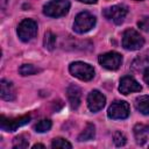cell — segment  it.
<instances>
[{"instance_id": "1", "label": "cell", "mask_w": 149, "mask_h": 149, "mask_svg": "<svg viewBox=\"0 0 149 149\" xmlns=\"http://www.w3.org/2000/svg\"><path fill=\"white\" fill-rule=\"evenodd\" d=\"M70 9L69 0H50L43 6V13L50 17H59L68 14Z\"/></svg>"}, {"instance_id": "2", "label": "cell", "mask_w": 149, "mask_h": 149, "mask_svg": "<svg viewBox=\"0 0 149 149\" xmlns=\"http://www.w3.org/2000/svg\"><path fill=\"white\" fill-rule=\"evenodd\" d=\"M69 70L73 77H76L80 80H84V81L91 80L94 77V69L90 64L84 63V62L71 63L69 66Z\"/></svg>"}, {"instance_id": "3", "label": "cell", "mask_w": 149, "mask_h": 149, "mask_svg": "<svg viewBox=\"0 0 149 149\" xmlns=\"http://www.w3.org/2000/svg\"><path fill=\"white\" fill-rule=\"evenodd\" d=\"M95 24V16L88 12L79 13L73 22V29L78 34H84L91 30Z\"/></svg>"}, {"instance_id": "4", "label": "cell", "mask_w": 149, "mask_h": 149, "mask_svg": "<svg viewBox=\"0 0 149 149\" xmlns=\"http://www.w3.org/2000/svg\"><path fill=\"white\" fill-rule=\"evenodd\" d=\"M37 34V23L31 19L22 20L17 26V36L22 42L31 41Z\"/></svg>"}, {"instance_id": "5", "label": "cell", "mask_w": 149, "mask_h": 149, "mask_svg": "<svg viewBox=\"0 0 149 149\" xmlns=\"http://www.w3.org/2000/svg\"><path fill=\"white\" fill-rule=\"evenodd\" d=\"M144 38L135 29H127L122 36V47L127 50H139L143 47Z\"/></svg>"}, {"instance_id": "6", "label": "cell", "mask_w": 149, "mask_h": 149, "mask_svg": "<svg viewBox=\"0 0 149 149\" xmlns=\"http://www.w3.org/2000/svg\"><path fill=\"white\" fill-rule=\"evenodd\" d=\"M130 109H129V105L126 101H114L112 102V105L108 108L107 115L109 119L113 120H122V119H127L129 116Z\"/></svg>"}, {"instance_id": "7", "label": "cell", "mask_w": 149, "mask_h": 149, "mask_svg": "<svg viewBox=\"0 0 149 149\" xmlns=\"http://www.w3.org/2000/svg\"><path fill=\"white\" fill-rule=\"evenodd\" d=\"M98 61L100 65L107 70H118L122 63V56L119 52L109 51V52L100 55Z\"/></svg>"}, {"instance_id": "8", "label": "cell", "mask_w": 149, "mask_h": 149, "mask_svg": "<svg viewBox=\"0 0 149 149\" xmlns=\"http://www.w3.org/2000/svg\"><path fill=\"white\" fill-rule=\"evenodd\" d=\"M128 13V8L123 5H115L108 7L104 10V16L109 21H113L115 24H121Z\"/></svg>"}, {"instance_id": "9", "label": "cell", "mask_w": 149, "mask_h": 149, "mask_svg": "<svg viewBox=\"0 0 149 149\" xmlns=\"http://www.w3.org/2000/svg\"><path fill=\"white\" fill-rule=\"evenodd\" d=\"M30 121V115H23L14 119H6L3 115L1 116V129L6 132H14L19 127L27 125Z\"/></svg>"}, {"instance_id": "10", "label": "cell", "mask_w": 149, "mask_h": 149, "mask_svg": "<svg viewBox=\"0 0 149 149\" xmlns=\"http://www.w3.org/2000/svg\"><path fill=\"white\" fill-rule=\"evenodd\" d=\"M105 102H106L105 95L98 90L91 91L87 95V106H88V109L93 113L102 109V107L105 106Z\"/></svg>"}, {"instance_id": "11", "label": "cell", "mask_w": 149, "mask_h": 149, "mask_svg": "<svg viewBox=\"0 0 149 149\" xmlns=\"http://www.w3.org/2000/svg\"><path fill=\"white\" fill-rule=\"evenodd\" d=\"M142 90V86L130 76H125L120 79L119 84V91L122 94H129L132 92H140Z\"/></svg>"}, {"instance_id": "12", "label": "cell", "mask_w": 149, "mask_h": 149, "mask_svg": "<svg viewBox=\"0 0 149 149\" xmlns=\"http://www.w3.org/2000/svg\"><path fill=\"white\" fill-rule=\"evenodd\" d=\"M0 95H1V99L7 100V101H12L16 98L15 88L10 81H8L6 79H1V81H0Z\"/></svg>"}, {"instance_id": "13", "label": "cell", "mask_w": 149, "mask_h": 149, "mask_svg": "<svg viewBox=\"0 0 149 149\" xmlns=\"http://www.w3.org/2000/svg\"><path fill=\"white\" fill-rule=\"evenodd\" d=\"M66 95H68V100L70 102L71 108L77 109L79 104H80V98H81V91L77 85H70L66 90Z\"/></svg>"}, {"instance_id": "14", "label": "cell", "mask_w": 149, "mask_h": 149, "mask_svg": "<svg viewBox=\"0 0 149 149\" xmlns=\"http://www.w3.org/2000/svg\"><path fill=\"white\" fill-rule=\"evenodd\" d=\"M148 134H149V127L144 126L142 123H137L134 127V135H135V140L137 142V144L142 146L147 142L148 139Z\"/></svg>"}, {"instance_id": "15", "label": "cell", "mask_w": 149, "mask_h": 149, "mask_svg": "<svg viewBox=\"0 0 149 149\" xmlns=\"http://www.w3.org/2000/svg\"><path fill=\"white\" fill-rule=\"evenodd\" d=\"M135 108L143 115H149V95H140L135 99Z\"/></svg>"}, {"instance_id": "16", "label": "cell", "mask_w": 149, "mask_h": 149, "mask_svg": "<svg viewBox=\"0 0 149 149\" xmlns=\"http://www.w3.org/2000/svg\"><path fill=\"white\" fill-rule=\"evenodd\" d=\"M95 136V127L93 123H87L86 127L84 128V130L79 134L78 136V141L84 142V141H90L93 140Z\"/></svg>"}, {"instance_id": "17", "label": "cell", "mask_w": 149, "mask_h": 149, "mask_svg": "<svg viewBox=\"0 0 149 149\" xmlns=\"http://www.w3.org/2000/svg\"><path fill=\"white\" fill-rule=\"evenodd\" d=\"M56 47V35L51 31H47L44 35V48L48 50H54Z\"/></svg>"}, {"instance_id": "18", "label": "cell", "mask_w": 149, "mask_h": 149, "mask_svg": "<svg viewBox=\"0 0 149 149\" xmlns=\"http://www.w3.org/2000/svg\"><path fill=\"white\" fill-rule=\"evenodd\" d=\"M28 144H29V141L26 137V135H19V136L14 137V140H13L14 149H24L28 147Z\"/></svg>"}, {"instance_id": "19", "label": "cell", "mask_w": 149, "mask_h": 149, "mask_svg": "<svg viewBox=\"0 0 149 149\" xmlns=\"http://www.w3.org/2000/svg\"><path fill=\"white\" fill-rule=\"evenodd\" d=\"M51 121L48 120V119H44V120H41L40 122H37L35 125V132L37 133H45L48 132L50 128H51Z\"/></svg>"}, {"instance_id": "20", "label": "cell", "mask_w": 149, "mask_h": 149, "mask_svg": "<svg viewBox=\"0 0 149 149\" xmlns=\"http://www.w3.org/2000/svg\"><path fill=\"white\" fill-rule=\"evenodd\" d=\"M51 147H52V148H57V149H58V148H61V149H65V148L71 149V148H72L71 143L68 142L65 139H62V137L54 139V141H52V143H51Z\"/></svg>"}, {"instance_id": "21", "label": "cell", "mask_w": 149, "mask_h": 149, "mask_svg": "<svg viewBox=\"0 0 149 149\" xmlns=\"http://www.w3.org/2000/svg\"><path fill=\"white\" fill-rule=\"evenodd\" d=\"M19 71L22 76H30V74H35L36 72H38V69L31 64H23L20 66Z\"/></svg>"}, {"instance_id": "22", "label": "cell", "mask_w": 149, "mask_h": 149, "mask_svg": "<svg viewBox=\"0 0 149 149\" xmlns=\"http://www.w3.org/2000/svg\"><path fill=\"white\" fill-rule=\"evenodd\" d=\"M147 54H148V52L141 55V56L134 62L133 66H134L135 69H142V68H144V66H147V65L149 64V57L147 56Z\"/></svg>"}, {"instance_id": "23", "label": "cell", "mask_w": 149, "mask_h": 149, "mask_svg": "<svg viewBox=\"0 0 149 149\" xmlns=\"http://www.w3.org/2000/svg\"><path fill=\"white\" fill-rule=\"evenodd\" d=\"M113 140H114V143L118 147H121V146L126 144V136L121 132H115L114 135H113Z\"/></svg>"}, {"instance_id": "24", "label": "cell", "mask_w": 149, "mask_h": 149, "mask_svg": "<svg viewBox=\"0 0 149 149\" xmlns=\"http://www.w3.org/2000/svg\"><path fill=\"white\" fill-rule=\"evenodd\" d=\"M137 26L140 29L144 30V31H149V17L148 16H143L139 22Z\"/></svg>"}, {"instance_id": "25", "label": "cell", "mask_w": 149, "mask_h": 149, "mask_svg": "<svg viewBox=\"0 0 149 149\" xmlns=\"http://www.w3.org/2000/svg\"><path fill=\"white\" fill-rule=\"evenodd\" d=\"M143 79H144L146 84L149 86V68H146V69H144V72H143Z\"/></svg>"}, {"instance_id": "26", "label": "cell", "mask_w": 149, "mask_h": 149, "mask_svg": "<svg viewBox=\"0 0 149 149\" xmlns=\"http://www.w3.org/2000/svg\"><path fill=\"white\" fill-rule=\"evenodd\" d=\"M80 2H84V3H95L97 0H78Z\"/></svg>"}, {"instance_id": "27", "label": "cell", "mask_w": 149, "mask_h": 149, "mask_svg": "<svg viewBox=\"0 0 149 149\" xmlns=\"http://www.w3.org/2000/svg\"><path fill=\"white\" fill-rule=\"evenodd\" d=\"M33 148H34V149H36V148H44V146H43V144H34Z\"/></svg>"}, {"instance_id": "28", "label": "cell", "mask_w": 149, "mask_h": 149, "mask_svg": "<svg viewBox=\"0 0 149 149\" xmlns=\"http://www.w3.org/2000/svg\"><path fill=\"white\" fill-rule=\"evenodd\" d=\"M135 1H142V0H135Z\"/></svg>"}]
</instances>
